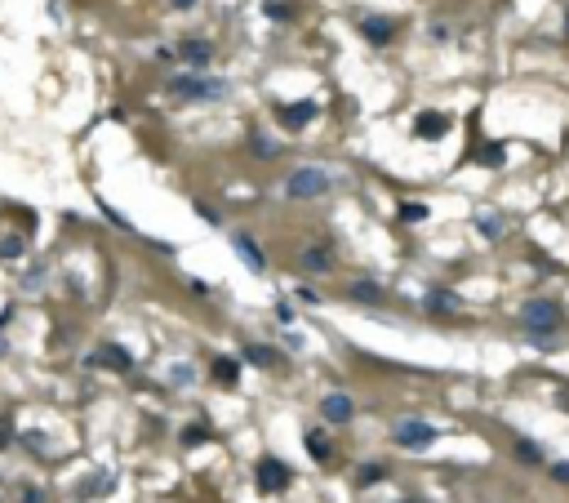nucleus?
Masks as SVG:
<instances>
[{
  "instance_id": "nucleus-1",
  "label": "nucleus",
  "mask_w": 569,
  "mask_h": 503,
  "mask_svg": "<svg viewBox=\"0 0 569 503\" xmlns=\"http://www.w3.org/2000/svg\"><path fill=\"white\" fill-rule=\"evenodd\" d=\"M521 321H525V330L534 334V339H551V334L565 325V316H560V303H551V298H529Z\"/></svg>"
},
{
  "instance_id": "nucleus-2",
  "label": "nucleus",
  "mask_w": 569,
  "mask_h": 503,
  "mask_svg": "<svg viewBox=\"0 0 569 503\" xmlns=\"http://www.w3.org/2000/svg\"><path fill=\"white\" fill-rule=\"evenodd\" d=\"M325 192H329V174L321 165H298V170L284 178V196H294V200H316Z\"/></svg>"
},
{
  "instance_id": "nucleus-3",
  "label": "nucleus",
  "mask_w": 569,
  "mask_h": 503,
  "mask_svg": "<svg viewBox=\"0 0 569 503\" xmlns=\"http://www.w3.org/2000/svg\"><path fill=\"white\" fill-rule=\"evenodd\" d=\"M392 441L400 450H427L431 441H436V428H431L427 418H400V423L392 428Z\"/></svg>"
},
{
  "instance_id": "nucleus-4",
  "label": "nucleus",
  "mask_w": 569,
  "mask_h": 503,
  "mask_svg": "<svg viewBox=\"0 0 569 503\" xmlns=\"http://www.w3.org/2000/svg\"><path fill=\"white\" fill-rule=\"evenodd\" d=\"M174 94L178 98H223L227 85H223V80H214V76H178L174 80Z\"/></svg>"
},
{
  "instance_id": "nucleus-5",
  "label": "nucleus",
  "mask_w": 569,
  "mask_h": 503,
  "mask_svg": "<svg viewBox=\"0 0 569 503\" xmlns=\"http://www.w3.org/2000/svg\"><path fill=\"white\" fill-rule=\"evenodd\" d=\"M258 485L267 494H276V490H284V485H289V467H284L280 459H272L267 455L263 463H258Z\"/></svg>"
},
{
  "instance_id": "nucleus-6",
  "label": "nucleus",
  "mask_w": 569,
  "mask_h": 503,
  "mask_svg": "<svg viewBox=\"0 0 569 503\" xmlns=\"http://www.w3.org/2000/svg\"><path fill=\"white\" fill-rule=\"evenodd\" d=\"M321 414L329 418V423H347V418L356 414V401L343 396V392H329V396L321 401Z\"/></svg>"
},
{
  "instance_id": "nucleus-7",
  "label": "nucleus",
  "mask_w": 569,
  "mask_h": 503,
  "mask_svg": "<svg viewBox=\"0 0 569 503\" xmlns=\"http://www.w3.org/2000/svg\"><path fill=\"white\" fill-rule=\"evenodd\" d=\"M311 116H316V103H311V98H303V103L280 107V125H284V129H303Z\"/></svg>"
},
{
  "instance_id": "nucleus-8",
  "label": "nucleus",
  "mask_w": 569,
  "mask_h": 503,
  "mask_svg": "<svg viewBox=\"0 0 569 503\" xmlns=\"http://www.w3.org/2000/svg\"><path fill=\"white\" fill-rule=\"evenodd\" d=\"M445 129H449V121H445L441 112H423V116L414 121V134H418V139H445Z\"/></svg>"
},
{
  "instance_id": "nucleus-9",
  "label": "nucleus",
  "mask_w": 569,
  "mask_h": 503,
  "mask_svg": "<svg viewBox=\"0 0 569 503\" xmlns=\"http://www.w3.org/2000/svg\"><path fill=\"white\" fill-rule=\"evenodd\" d=\"M182 58H187L192 67H205V63L214 58V45L200 40V36H192V40H182Z\"/></svg>"
},
{
  "instance_id": "nucleus-10",
  "label": "nucleus",
  "mask_w": 569,
  "mask_h": 503,
  "mask_svg": "<svg viewBox=\"0 0 569 503\" xmlns=\"http://www.w3.org/2000/svg\"><path fill=\"white\" fill-rule=\"evenodd\" d=\"M303 267H307V272H329V267H333L329 245H307L303 249Z\"/></svg>"
},
{
  "instance_id": "nucleus-11",
  "label": "nucleus",
  "mask_w": 569,
  "mask_h": 503,
  "mask_svg": "<svg viewBox=\"0 0 569 503\" xmlns=\"http://www.w3.org/2000/svg\"><path fill=\"white\" fill-rule=\"evenodd\" d=\"M360 31H365V40H370V45H387L392 40V18H365Z\"/></svg>"
},
{
  "instance_id": "nucleus-12",
  "label": "nucleus",
  "mask_w": 569,
  "mask_h": 503,
  "mask_svg": "<svg viewBox=\"0 0 569 503\" xmlns=\"http://www.w3.org/2000/svg\"><path fill=\"white\" fill-rule=\"evenodd\" d=\"M236 249H241V259H245L249 272H263V249H258L254 237H236Z\"/></svg>"
},
{
  "instance_id": "nucleus-13",
  "label": "nucleus",
  "mask_w": 569,
  "mask_h": 503,
  "mask_svg": "<svg viewBox=\"0 0 569 503\" xmlns=\"http://www.w3.org/2000/svg\"><path fill=\"white\" fill-rule=\"evenodd\" d=\"M303 445H307V455H311V459H329V437H325L321 428H311L307 437H303Z\"/></svg>"
},
{
  "instance_id": "nucleus-14",
  "label": "nucleus",
  "mask_w": 569,
  "mask_h": 503,
  "mask_svg": "<svg viewBox=\"0 0 569 503\" xmlns=\"http://www.w3.org/2000/svg\"><path fill=\"white\" fill-rule=\"evenodd\" d=\"M476 232L485 241H498L503 237V219H498V214H476Z\"/></svg>"
},
{
  "instance_id": "nucleus-15",
  "label": "nucleus",
  "mask_w": 569,
  "mask_h": 503,
  "mask_svg": "<svg viewBox=\"0 0 569 503\" xmlns=\"http://www.w3.org/2000/svg\"><path fill=\"white\" fill-rule=\"evenodd\" d=\"M98 365H111V370H129V352H125V347H103V352H98Z\"/></svg>"
},
{
  "instance_id": "nucleus-16",
  "label": "nucleus",
  "mask_w": 569,
  "mask_h": 503,
  "mask_svg": "<svg viewBox=\"0 0 569 503\" xmlns=\"http://www.w3.org/2000/svg\"><path fill=\"white\" fill-rule=\"evenodd\" d=\"M423 308H431V312H463L458 298H449V294H441V290H431V294L423 298Z\"/></svg>"
},
{
  "instance_id": "nucleus-17",
  "label": "nucleus",
  "mask_w": 569,
  "mask_h": 503,
  "mask_svg": "<svg viewBox=\"0 0 569 503\" xmlns=\"http://www.w3.org/2000/svg\"><path fill=\"white\" fill-rule=\"evenodd\" d=\"M351 298H360V303H378L382 290H378L374 281H351Z\"/></svg>"
},
{
  "instance_id": "nucleus-18",
  "label": "nucleus",
  "mask_w": 569,
  "mask_h": 503,
  "mask_svg": "<svg viewBox=\"0 0 569 503\" xmlns=\"http://www.w3.org/2000/svg\"><path fill=\"white\" fill-rule=\"evenodd\" d=\"M245 361H254V365H276V352L267 347V343H249V347H245Z\"/></svg>"
},
{
  "instance_id": "nucleus-19",
  "label": "nucleus",
  "mask_w": 569,
  "mask_h": 503,
  "mask_svg": "<svg viewBox=\"0 0 569 503\" xmlns=\"http://www.w3.org/2000/svg\"><path fill=\"white\" fill-rule=\"evenodd\" d=\"M214 379H219V383H236V361L219 357V361H214Z\"/></svg>"
},
{
  "instance_id": "nucleus-20",
  "label": "nucleus",
  "mask_w": 569,
  "mask_h": 503,
  "mask_svg": "<svg viewBox=\"0 0 569 503\" xmlns=\"http://www.w3.org/2000/svg\"><path fill=\"white\" fill-rule=\"evenodd\" d=\"M516 455H521L525 463H543V450L534 445V441H516Z\"/></svg>"
},
{
  "instance_id": "nucleus-21",
  "label": "nucleus",
  "mask_w": 569,
  "mask_h": 503,
  "mask_svg": "<svg viewBox=\"0 0 569 503\" xmlns=\"http://www.w3.org/2000/svg\"><path fill=\"white\" fill-rule=\"evenodd\" d=\"M254 156H263V161H272V156H276V143L267 139V134H254Z\"/></svg>"
},
{
  "instance_id": "nucleus-22",
  "label": "nucleus",
  "mask_w": 569,
  "mask_h": 503,
  "mask_svg": "<svg viewBox=\"0 0 569 503\" xmlns=\"http://www.w3.org/2000/svg\"><path fill=\"white\" fill-rule=\"evenodd\" d=\"M400 219H405V223H423L427 219V205H414V200H409V205H400Z\"/></svg>"
},
{
  "instance_id": "nucleus-23",
  "label": "nucleus",
  "mask_w": 569,
  "mask_h": 503,
  "mask_svg": "<svg viewBox=\"0 0 569 503\" xmlns=\"http://www.w3.org/2000/svg\"><path fill=\"white\" fill-rule=\"evenodd\" d=\"M289 5H284V0H267V18H289Z\"/></svg>"
},
{
  "instance_id": "nucleus-24",
  "label": "nucleus",
  "mask_w": 569,
  "mask_h": 503,
  "mask_svg": "<svg viewBox=\"0 0 569 503\" xmlns=\"http://www.w3.org/2000/svg\"><path fill=\"white\" fill-rule=\"evenodd\" d=\"M23 254V241H5L0 245V259H18Z\"/></svg>"
},
{
  "instance_id": "nucleus-25",
  "label": "nucleus",
  "mask_w": 569,
  "mask_h": 503,
  "mask_svg": "<svg viewBox=\"0 0 569 503\" xmlns=\"http://www.w3.org/2000/svg\"><path fill=\"white\" fill-rule=\"evenodd\" d=\"M480 161H485V165H503V147H498V152H494V147H490V152H485Z\"/></svg>"
},
{
  "instance_id": "nucleus-26",
  "label": "nucleus",
  "mask_w": 569,
  "mask_h": 503,
  "mask_svg": "<svg viewBox=\"0 0 569 503\" xmlns=\"http://www.w3.org/2000/svg\"><path fill=\"white\" fill-rule=\"evenodd\" d=\"M551 477H556V481H565V485H569V463H556V467H551Z\"/></svg>"
},
{
  "instance_id": "nucleus-27",
  "label": "nucleus",
  "mask_w": 569,
  "mask_h": 503,
  "mask_svg": "<svg viewBox=\"0 0 569 503\" xmlns=\"http://www.w3.org/2000/svg\"><path fill=\"white\" fill-rule=\"evenodd\" d=\"M174 5H178V9H192V5H196V0H174Z\"/></svg>"
},
{
  "instance_id": "nucleus-28",
  "label": "nucleus",
  "mask_w": 569,
  "mask_h": 503,
  "mask_svg": "<svg viewBox=\"0 0 569 503\" xmlns=\"http://www.w3.org/2000/svg\"><path fill=\"white\" fill-rule=\"evenodd\" d=\"M565 36H569V13H565Z\"/></svg>"
},
{
  "instance_id": "nucleus-29",
  "label": "nucleus",
  "mask_w": 569,
  "mask_h": 503,
  "mask_svg": "<svg viewBox=\"0 0 569 503\" xmlns=\"http://www.w3.org/2000/svg\"><path fill=\"white\" fill-rule=\"evenodd\" d=\"M409 503H418V499H409Z\"/></svg>"
}]
</instances>
